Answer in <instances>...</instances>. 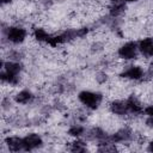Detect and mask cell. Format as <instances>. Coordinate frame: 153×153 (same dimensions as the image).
Here are the masks:
<instances>
[{"label":"cell","instance_id":"obj_1","mask_svg":"<svg viewBox=\"0 0 153 153\" xmlns=\"http://www.w3.org/2000/svg\"><path fill=\"white\" fill-rule=\"evenodd\" d=\"M78 99L86 108H88V109H97L100 105L102 100H103V96L100 93H98V92L81 91L78 94Z\"/></svg>","mask_w":153,"mask_h":153},{"label":"cell","instance_id":"obj_2","mask_svg":"<svg viewBox=\"0 0 153 153\" xmlns=\"http://www.w3.org/2000/svg\"><path fill=\"white\" fill-rule=\"evenodd\" d=\"M117 54L123 60H133V59H136V56L139 54L137 43L136 42H133V41H129V42L122 44L118 48Z\"/></svg>","mask_w":153,"mask_h":153},{"label":"cell","instance_id":"obj_3","mask_svg":"<svg viewBox=\"0 0 153 153\" xmlns=\"http://www.w3.org/2000/svg\"><path fill=\"white\" fill-rule=\"evenodd\" d=\"M26 30L22 26H10L6 31V38L8 42L13 44H19L25 41L26 38Z\"/></svg>","mask_w":153,"mask_h":153},{"label":"cell","instance_id":"obj_4","mask_svg":"<svg viewBox=\"0 0 153 153\" xmlns=\"http://www.w3.org/2000/svg\"><path fill=\"white\" fill-rule=\"evenodd\" d=\"M42 143H43L42 137H41L38 134H35V133L27 134L26 136L23 137L24 151H32V149H36V148H38Z\"/></svg>","mask_w":153,"mask_h":153},{"label":"cell","instance_id":"obj_5","mask_svg":"<svg viewBox=\"0 0 153 153\" xmlns=\"http://www.w3.org/2000/svg\"><path fill=\"white\" fill-rule=\"evenodd\" d=\"M143 75H145V72L140 66H129L121 74V76L129 80H141Z\"/></svg>","mask_w":153,"mask_h":153},{"label":"cell","instance_id":"obj_6","mask_svg":"<svg viewBox=\"0 0 153 153\" xmlns=\"http://www.w3.org/2000/svg\"><path fill=\"white\" fill-rule=\"evenodd\" d=\"M137 48H139V53H141L146 57L152 56L153 55V38L145 37V38L140 39L137 43Z\"/></svg>","mask_w":153,"mask_h":153},{"label":"cell","instance_id":"obj_7","mask_svg":"<svg viewBox=\"0 0 153 153\" xmlns=\"http://www.w3.org/2000/svg\"><path fill=\"white\" fill-rule=\"evenodd\" d=\"M127 108H128V112L139 115L141 112H143V106L141 104V102L135 97V96H130L127 100H126Z\"/></svg>","mask_w":153,"mask_h":153},{"label":"cell","instance_id":"obj_8","mask_svg":"<svg viewBox=\"0 0 153 153\" xmlns=\"http://www.w3.org/2000/svg\"><path fill=\"white\" fill-rule=\"evenodd\" d=\"M109 109L115 115L122 116V115L128 114V108H127V104H126L124 100H118V99L117 100H112L110 103V105H109Z\"/></svg>","mask_w":153,"mask_h":153},{"label":"cell","instance_id":"obj_9","mask_svg":"<svg viewBox=\"0 0 153 153\" xmlns=\"http://www.w3.org/2000/svg\"><path fill=\"white\" fill-rule=\"evenodd\" d=\"M6 146L8 147L10 151H13V152H18V151H22L24 149V146H23V137H18V136H8L6 140Z\"/></svg>","mask_w":153,"mask_h":153},{"label":"cell","instance_id":"obj_10","mask_svg":"<svg viewBox=\"0 0 153 153\" xmlns=\"http://www.w3.org/2000/svg\"><path fill=\"white\" fill-rule=\"evenodd\" d=\"M126 8V1L124 0H110L109 4V11L112 16H120Z\"/></svg>","mask_w":153,"mask_h":153},{"label":"cell","instance_id":"obj_11","mask_svg":"<svg viewBox=\"0 0 153 153\" xmlns=\"http://www.w3.org/2000/svg\"><path fill=\"white\" fill-rule=\"evenodd\" d=\"M130 137H131V131L128 128H122L114 134L112 141L115 143H120V142H124V141L130 140Z\"/></svg>","mask_w":153,"mask_h":153},{"label":"cell","instance_id":"obj_12","mask_svg":"<svg viewBox=\"0 0 153 153\" xmlns=\"http://www.w3.org/2000/svg\"><path fill=\"white\" fill-rule=\"evenodd\" d=\"M32 99H33V94L27 90H23L14 96V100L19 104H27Z\"/></svg>","mask_w":153,"mask_h":153},{"label":"cell","instance_id":"obj_13","mask_svg":"<svg viewBox=\"0 0 153 153\" xmlns=\"http://www.w3.org/2000/svg\"><path fill=\"white\" fill-rule=\"evenodd\" d=\"M2 66H4V71L7 72V73H11V74H17V75H19V73H20V71H22L20 63L14 62V61H7V62L2 63Z\"/></svg>","mask_w":153,"mask_h":153},{"label":"cell","instance_id":"obj_14","mask_svg":"<svg viewBox=\"0 0 153 153\" xmlns=\"http://www.w3.org/2000/svg\"><path fill=\"white\" fill-rule=\"evenodd\" d=\"M33 37H35L38 42H45V43H47V41L49 39L50 35H49L44 29L37 27V29H35V31H33Z\"/></svg>","mask_w":153,"mask_h":153},{"label":"cell","instance_id":"obj_15","mask_svg":"<svg viewBox=\"0 0 153 153\" xmlns=\"http://www.w3.org/2000/svg\"><path fill=\"white\" fill-rule=\"evenodd\" d=\"M69 149L73 151V152H84V151H86V143L81 140H74L71 143Z\"/></svg>","mask_w":153,"mask_h":153},{"label":"cell","instance_id":"obj_16","mask_svg":"<svg viewBox=\"0 0 153 153\" xmlns=\"http://www.w3.org/2000/svg\"><path fill=\"white\" fill-rule=\"evenodd\" d=\"M84 131H85L84 127L78 126V124H74V126H72V127L68 129V134H69L71 136H74V137L81 136V135L84 134Z\"/></svg>","mask_w":153,"mask_h":153},{"label":"cell","instance_id":"obj_17","mask_svg":"<svg viewBox=\"0 0 153 153\" xmlns=\"http://www.w3.org/2000/svg\"><path fill=\"white\" fill-rule=\"evenodd\" d=\"M143 112L147 117H153V105H148L143 108Z\"/></svg>","mask_w":153,"mask_h":153},{"label":"cell","instance_id":"obj_18","mask_svg":"<svg viewBox=\"0 0 153 153\" xmlns=\"http://www.w3.org/2000/svg\"><path fill=\"white\" fill-rule=\"evenodd\" d=\"M146 124H147L148 127L153 128V117H147V120H146Z\"/></svg>","mask_w":153,"mask_h":153},{"label":"cell","instance_id":"obj_19","mask_svg":"<svg viewBox=\"0 0 153 153\" xmlns=\"http://www.w3.org/2000/svg\"><path fill=\"white\" fill-rule=\"evenodd\" d=\"M147 151H149V152H153V141H151V142L148 143V147H147Z\"/></svg>","mask_w":153,"mask_h":153},{"label":"cell","instance_id":"obj_20","mask_svg":"<svg viewBox=\"0 0 153 153\" xmlns=\"http://www.w3.org/2000/svg\"><path fill=\"white\" fill-rule=\"evenodd\" d=\"M11 1H13V0H1V4H2V5H5V4H10Z\"/></svg>","mask_w":153,"mask_h":153},{"label":"cell","instance_id":"obj_21","mask_svg":"<svg viewBox=\"0 0 153 153\" xmlns=\"http://www.w3.org/2000/svg\"><path fill=\"white\" fill-rule=\"evenodd\" d=\"M126 2H134V1H137V0H124Z\"/></svg>","mask_w":153,"mask_h":153},{"label":"cell","instance_id":"obj_22","mask_svg":"<svg viewBox=\"0 0 153 153\" xmlns=\"http://www.w3.org/2000/svg\"><path fill=\"white\" fill-rule=\"evenodd\" d=\"M149 73H151V75H152V76H153V67H152V68H151V71H149Z\"/></svg>","mask_w":153,"mask_h":153},{"label":"cell","instance_id":"obj_23","mask_svg":"<svg viewBox=\"0 0 153 153\" xmlns=\"http://www.w3.org/2000/svg\"><path fill=\"white\" fill-rule=\"evenodd\" d=\"M152 56H153V55H152Z\"/></svg>","mask_w":153,"mask_h":153}]
</instances>
